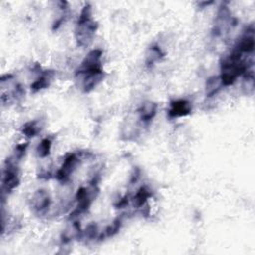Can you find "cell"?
<instances>
[{
    "label": "cell",
    "instance_id": "3957f363",
    "mask_svg": "<svg viewBox=\"0 0 255 255\" xmlns=\"http://www.w3.org/2000/svg\"><path fill=\"white\" fill-rule=\"evenodd\" d=\"M80 159L81 157L77 153L67 154L64 158L62 166L56 173V178L61 182H67L80 164Z\"/></svg>",
    "mask_w": 255,
    "mask_h": 255
},
{
    "label": "cell",
    "instance_id": "52a82bcc",
    "mask_svg": "<svg viewBox=\"0 0 255 255\" xmlns=\"http://www.w3.org/2000/svg\"><path fill=\"white\" fill-rule=\"evenodd\" d=\"M156 109L157 106L153 102H147L143 104L139 110L140 120L145 124L150 123L154 118L156 114Z\"/></svg>",
    "mask_w": 255,
    "mask_h": 255
},
{
    "label": "cell",
    "instance_id": "4fadbf2b",
    "mask_svg": "<svg viewBox=\"0 0 255 255\" xmlns=\"http://www.w3.org/2000/svg\"><path fill=\"white\" fill-rule=\"evenodd\" d=\"M52 143L53 141L51 138H45L41 141L37 148V153L40 157H46L47 155H49L52 148Z\"/></svg>",
    "mask_w": 255,
    "mask_h": 255
},
{
    "label": "cell",
    "instance_id": "8992f818",
    "mask_svg": "<svg viewBox=\"0 0 255 255\" xmlns=\"http://www.w3.org/2000/svg\"><path fill=\"white\" fill-rule=\"evenodd\" d=\"M54 77V72L52 71H44L40 74V76L32 83L31 85V91L32 92H38L40 90L46 89L49 87L52 79Z\"/></svg>",
    "mask_w": 255,
    "mask_h": 255
},
{
    "label": "cell",
    "instance_id": "9c48e42d",
    "mask_svg": "<svg viewBox=\"0 0 255 255\" xmlns=\"http://www.w3.org/2000/svg\"><path fill=\"white\" fill-rule=\"evenodd\" d=\"M22 134L27 138H33L41 131V125L39 121H30L22 127Z\"/></svg>",
    "mask_w": 255,
    "mask_h": 255
},
{
    "label": "cell",
    "instance_id": "7a4b0ae2",
    "mask_svg": "<svg viewBox=\"0 0 255 255\" xmlns=\"http://www.w3.org/2000/svg\"><path fill=\"white\" fill-rule=\"evenodd\" d=\"M19 184V174L15 159H8L2 174L3 193H11Z\"/></svg>",
    "mask_w": 255,
    "mask_h": 255
},
{
    "label": "cell",
    "instance_id": "277c9868",
    "mask_svg": "<svg viewBox=\"0 0 255 255\" xmlns=\"http://www.w3.org/2000/svg\"><path fill=\"white\" fill-rule=\"evenodd\" d=\"M193 107L189 101L180 99V100H175L171 102L170 108L168 111V116L170 119H177V118H181L185 117L190 114Z\"/></svg>",
    "mask_w": 255,
    "mask_h": 255
},
{
    "label": "cell",
    "instance_id": "30bf717a",
    "mask_svg": "<svg viewBox=\"0 0 255 255\" xmlns=\"http://www.w3.org/2000/svg\"><path fill=\"white\" fill-rule=\"evenodd\" d=\"M152 196L151 190L147 187V186H142L138 191L137 194L135 195L133 201H134V205L138 208L143 207L147 201L149 200V198Z\"/></svg>",
    "mask_w": 255,
    "mask_h": 255
},
{
    "label": "cell",
    "instance_id": "5b68a950",
    "mask_svg": "<svg viewBox=\"0 0 255 255\" xmlns=\"http://www.w3.org/2000/svg\"><path fill=\"white\" fill-rule=\"evenodd\" d=\"M31 205L35 212L44 213L51 205V199L45 190H37L32 198Z\"/></svg>",
    "mask_w": 255,
    "mask_h": 255
},
{
    "label": "cell",
    "instance_id": "ba28073f",
    "mask_svg": "<svg viewBox=\"0 0 255 255\" xmlns=\"http://www.w3.org/2000/svg\"><path fill=\"white\" fill-rule=\"evenodd\" d=\"M164 56L165 54L161 48H159L157 45H153L147 51L146 64L149 67L153 66L156 62L161 61L164 58Z\"/></svg>",
    "mask_w": 255,
    "mask_h": 255
},
{
    "label": "cell",
    "instance_id": "7c38bea8",
    "mask_svg": "<svg viewBox=\"0 0 255 255\" xmlns=\"http://www.w3.org/2000/svg\"><path fill=\"white\" fill-rule=\"evenodd\" d=\"M81 234V228L77 222L72 223V226L67 228V230L63 233V242H69L74 238L80 236Z\"/></svg>",
    "mask_w": 255,
    "mask_h": 255
},
{
    "label": "cell",
    "instance_id": "8fae6325",
    "mask_svg": "<svg viewBox=\"0 0 255 255\" xmlns=\"http://www.w3.org/2000/svg\"><path fill=\"white\" fill-rule=\"evenodd\" d=\"M223 86L221 84L219 76L211 77L207 80V83H206V95L208 96V97H212V96L216 95L220 91V89Z\"/></svg>",
    "mask_w": 255,
    "mask_h": 255
},
{
    "label": "cell",
    "instance_id": "6da1fadb",
    "mask_svg": "<svg viewBox=\"0 0 255 255\" xmlns=\"http://www.w3.org/2000/svg\"><path fill=\"white\" fill-rule=\"evenodd\" d=\"M97 28V22L92 15V8L89 4H86L81 10L75 29V38L78 46H88L93 41Z\"/></svg>",
    "mask_w": 255,
    "mask_h": 255
}]
</instances>
